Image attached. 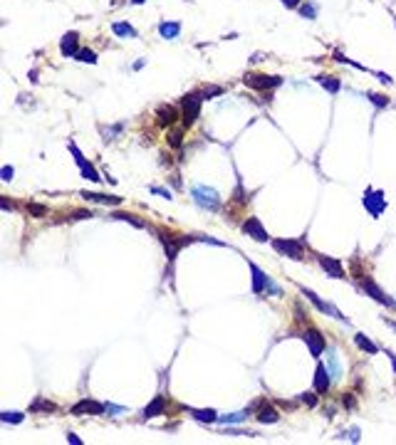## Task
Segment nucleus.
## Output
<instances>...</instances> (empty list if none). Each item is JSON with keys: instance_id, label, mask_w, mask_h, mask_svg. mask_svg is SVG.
Returning a JSON list of instances; mask_svg holds the SVG:
<instances>
[{"instance_id": "1", "label": "nucleus", "mask_w": 396, "mask_h": 445, "mask_svg": "<svg viewBox=\"0 0 396 445\" xmlns=\"http://www.w3.org/2000/svg\"><path fill=\"white\" fill-rule=\"evenodd\" d=\"M248 267H250V277H253V294L255 297H265V294H272V297H283V287L275 285L272 279L253 262L248 260Z\"/></svg>"}, {"instance_id": "2", "label": "nucleus", "mask_w": 396, "mask_h": 445, "mask_svg": "<svg viewBox=\"0 0 396 445\" xmlns=\"http://www.w3.org/2000/svg\"><path fill=\"white\" fill-rule=\"evenodd\" d=\"M191 198H193V203L201 206L203 210H211V213L221 210V195H218V191L211 188V186H201V183H196V186L191 188Z\"/></svg>"}, {"instance_id": "3", "label": "nucleus", "mask_w": 396, "mask_h": 445, "mask_svg": "<svg viewBox=\"0 0 396 445\" xmlns=\"http://www.w3.org/2000/svg\"><path fill=\"white\" fill-rule=\"evenodd\" d=\"M272 250L280 252L283 257H290V260H297L302 262L305 260V240H292V237H275L270 240Z\"/></svg>"}, {"instance_id": "4", "label": "nucleus", "mask_w": 396, "mask_h": 445, "mask_svg": "<svg viewBox=\"0 0 396 445\" xmlns=\"http://www.w3.org/2000/svg\"><path fill=\"white\" fill-rule=\"evenodd\" d=\"M243 82L250 89H258V92H270L275 87L283 84V77H272V74H263V72H245L243 74Z\"/></svg>"}, {"instance_id": "5", "label": "nucleus", "mask_w": 396, "mask_h": 445, "mask_svg": "<svg viewBox=\"0 0 396 445\" xmlns=\"http://www.w3.org/2000/svg\"><path fill=\"white\" fill-rule=\"evenodd\" d=\"M201 102H203L201 92H196V94H186V97L181 99V116H184V129H188V126L196 124L198 114H201Z\"/></svg>"}, {"instance_id": "6", "label": "nucleus", "mask_w": 396, "mask_h": 445, "mask_svg": "<svg viewBox=\"0 0 396 445\" xmlns=\"http://www.w3.org/2000/svg\"><path fill=\"white\" fill-rule=\"evenodd\" d=\"M67 149H70V153L74 156V164L80 166V173H82V178H85V181H92V183H102V176H99V171L92 166L89 161H87L85 153L77 149V144H74V141H70V144H67Z\"/></svg>"}, {"instance_id": "7", "label": "nucleus", "mask_w": 396, "mask_h": 445, "mask_svg": "<svg viewBox=\"0 0 396 445\" xmlns=\"http://www.w3.org/2000/svg\"><path fill=\"white\" fill-rule=\"evenodd\" d=\"M300 292L305 294V297L310 299L312 305L317 307V312H322V314H327V317H334V319H340V321H344V324H349V319H347V317L342 314L337 307L329 305V302H325V299H322V297H320L317 292H312V290H307V287H300Z\"/></svg>"}, {"instance_id": "8", "label": "nucleus", "mask_w": 396, "mask_h": 445, "mask_svg": "<svg viewBox=\"0 0 396 445\" xmlns=\"http://www.w3.org/2000/svg\"><path fill=\"white\" fill-rule=\"evenodd\" d=\"M300 339L307 344V349H310V354L314 356V359H320L322 354H325V349H327V341H325V336H322V332L320 329H314V327H307L305 332L300 334Z\"/></svg>"}, {"instance_id": "9", "label": "nucleus", "mask_w": 396, "mask_h": 445, "mask_svg": "<svg viewBox=\"0 0 396 445\" xmlns=\"http://www.w3.org/2000/svg\"><path fill=\"white\" fill-rule=\"evenodd\" d=\"M359 290H362V292H367L369 297H371L374 302H379V305L389 307V309L394 307V299H389V297H386V292H384L382 287H379V285H377L371 277H367V275H364V277H359Z\"/></svg>"}, {"instance_id": "10", "label": "nucleus", "mask_w": 396, "mask_h": 445, "mask_svg": "<svg viewBox=\"0 0 396 445\" xmlns=\"http://www.w3.org/2000/svg\"><path fill=\"white\" fill-rule=\"evenodd\" d=\"M364 208L371 218H379L384 210H386V200H384V191H374V188H367L364 191Z\"/></svg>"}, {"instance_id": "11", "label": "nucleus", "mask_w": 396, "mask_h": 445, "mask_svg": "<svg viewBox=\"0 0 396 445\" xmlns=\"http://www.w3.org/2000/svg\"><path fill=\"white\" fill-rule=\"evenodd\" d=\"M241 230H243V235L253 237L258 242H270V235H268V230H265V225L260 222V218H245Z\"/></svg>"}, {"instance_id": "12", "label": "nucleus", "mask_w": 396, "mask_h": 445, "mask_svg": "<svg viewBox=\"0 0 396 445\" xmlns=\"http://www.w3.org/2000/svg\"><path fill=\"white\" fill-rule=\"evenodd\" d=\"M317 257V262H320V267L327 272V277L332 279H347V272H344V267H342V262L337 260V257H329V255H314Z\"/></svg>"}, {"instance_id": "13", "label": "nucleus", "mask_w": 396, "mask_h": 445, "mask_svg": "<svg viewBox=\"0 0 396 445\" xmlns=\"http://www.w3.org/2000/svg\"><path fill=\"white\" fill-rule=\"evenodd\" d=\"M70 413L72 416H102V413H107V408H104V403H99L94 398H82L80 403L72 406Z\"/></svg>"}, {"instance_id": "14", "label": "nucleus", "mask_w": 396, "mask_h": 445, "mask_svg": "<svg viewBox=\"0 0 396 445\" xmlns=\"http://www.w3.org/2000/svg\"><path fill=\"white\" fill-rule=\"evenodd\" d=\"M80 50H82V47H80V32H74V30L65 32L62 40H60V52L65 57H77Z\"/></svg>"}, {"instance_id": "15", "label": "nucleus", "mask_w": 396, "mask_h": 445, "mask_svg": "<svg viewBox=\"0 0 396 445\" xmlns=\"http://www.w3.org/2000/svg\"><path fill=\"white\" fill-rule=\"evenodd\" d=\"M325 354H327V371H329V376H332V381H340L342 374H344L340 351H337L334 347H329V349H325Z\"/></svg>"}, {"instance_id": "16", "label": "nucleus", "mask_w": 396, "mask_h": 445, "mask_svg": "<svg viewBox=\"0 0 396 445\" xmlns=\"http://www.w3.org/2000/svg\"><path fill=\"white\" fill-rule=\"evenodd\" d=\"M329 383H332V376L327 371L325 361H317V369H314V378H312V386L317 393H327L329 391Z\"/></svg>"}, {"instance_id": "17", "label": "nucleus", "mask_w": 396, "mask_h": 445, "mask_svg": "<svg viewBox=\"0 0 396 445\" xmlns=\"http://www.w3.org/2000/svg\"><path fill=\"white\" fill-rule=\"evenodd\" d=\"M156 122L161 126H171L179 122V109L173 104H159L156 107Z\"/></svg>"}, {"instance_id": "18", "label": "nucleus", "mask_w": 396, "mask_h": 445, "mask_svg": "<svg viewBox=\"0 0 396 445\" xmlns=\"http://www.w3.org/2000/svg\"><path fill=\"white\" fill-rule=\"evenodd\" d=\"M80 198H85L89 203H99V206H122V200H124V198H119V195L89 193V191H80Z\"/></svg>"}, {"instance_id": "19", "label": "nucleus", "mask_w": 396, "mask_h": 445, "mask_svg": "<svg viewBox=\"0 0 396 445\" xmlns=\"http://www.w3.org/2000/svg\"><path fill=\"white\" fill-rule=\"evenodd\" d=\"M164 411H166V396L164 393H159V396H154L151 398V403L144 408V420H151V418L156 416H164Z\"/></svg>"}, {"instance_id": "20", "label": "nucleus", "mask_w": 396, "mask_h": 445, "mask_svg": "<svg viewBox=\"0 0 396 445\" xmlns=\"http://www.w3.org/2000/svg\"><path fill=\"white\" fill-rule=\"evenodd\" d=\"M258 423H265V426H270V423H278L280 420V413H278V408H272L270 403H260L258 406Z\"/></svg>"}, {"instance_id": "21", "label": "nucleus", "mask_w": 396, "mask_h": 445, "mask_svg": "<svg viewBox=\"0 0 396 445\" xmlns=\"http://www.w3.org/2000/svg\"><path fill=\"white\" fill-rule=\"evenodd\" d=\"M159 35H161L164 40H176V37L181 35V23H179V20H164V23L159 25Z\"/></svg>"}, {"instance_id": "22", "label": "nucleus", "mask_w": 396, "mask_h": 445, "mask_svg": "<svg viewBox=\"0 0 396 445\" xmlns=\"http://www.w3.org/2000/svg\"><path fill=\"white\" fill-rule=\"evenodd\" d=\"M354 344H357V349H362L364 354H379V351H382V347H379L377 341H371L367 334H362V332L354 334Z\"/></svg>"}, {"instance_id": "23", "label": "nucleus", "mask_w": 396, "mask_h": 445, "mask_svg": "<svg viewBox=\"0 0 396 445\" xmlns=\"http://www.w3.org/2000/svg\"><path fill=\"white\" fill-rule=\"evenodd\" d=\"M314 82L322 84L329 94H337V92L342 89V82L337 79V77H332V74H317V77H314Z\"/></svg>"}, {"instance_id": "24", "label": "nucleus", "mask_w": 396, "mask_h": 445, "mask_svg": "<svg viewBox=\"0 0 396 445\" xmlns=\"http://www.w3.org/2000/svg\"><path fill=\"white\" fill-rule=\"evenodd\" d=\"M112 32L116 37H136V35H139V30L131 28L127 20H116V23H112Z\"/></svg>"}, {"instance_id": "25", "label": "nucleus", "mask_w": 396, "mask_h": 445, "mask_svg": "<svg viewBox=\"0 0 396 445\" xmlns=\"http://www.w3.org/2000/svg\"><path fill=\"white\" fill-rule=\"evenodd\" d=\"M191 416L196 418V420H201V423H206V426H211V423H218V413L215 411H211V408H191Z\"/></svg>"}, {"instance_id": "26", "label": "nucleus", "mask_w": 396, "mask_h": 445, "mask_svg": "<svg viewBox=\"0 0 396 445\" xmlns=\"http://www.w3.org/2000/svg\"><path fill=\"white\" fill-rule=\"evenodd\" d=\"M112 218L114 220H124V222H129V225H134V228H146V222H144L142 218H136V215H131V213H124V210H114Z\"/></svg>"}, {"instance_id": "27", "label": "nucleus", "mask_w": 396, "mask_h": 445, "mask_svg": "<svg viewBox=\"0 0 396 445\" xmlns=\"http://www.w3.org/2000/svg\"><path fill=\"white\" fill-rule=\"evenodd\" d=\"M248 408L245 411H238V413H226V416H218V423L221 426H233V423H243V420H248Z\"/></svg>"}, {"instance_id": "28", "label": "nucleus", "mask_w": 396, "mask_h": 445, "mask_svg": "<svg viewBox=\"0 0 396 445\" xmlns=\"http://www.w3.org/2000/svg\"><path fill=\"white\" fill-rule=\"evenodd\" d=\"M30 411H40V413H55L57 406L50 403V401H45V398H35V401L30 403Z\"/></svg>"}, {"instance_id": "29", "label": "nucleus", "mask_w": 396, "mask_h": 445, "mask_svg": "<svg viewBox=\"0 0 396 445\" xmlns=\"http://www.w3.org/2000/svg\"><path fill=\"white\" fill-rule=\"evenodd\" d=\"M0 420L8 423V426H15V423H23V420H25V413H20V411H3V413H0Z\"/></svg>"}, {"instance_id": "30", "label": "nucleus", "mask_w": 396, "mask_h": 445, "mask_svg": "<svg viewBox=\"0 0 396 445\" xmlns=\"http://www.w3.org/2000/svg\"><path fill=\"white\" fill-rule=\"evenodd\" d=\"M367 99L377 107V109H386V107L391 104V99L386 97V94H377V92H367Z\"/></svg>"}, {"instance_id": "31", "label": "nucleus", "mask_w": 396, "mask_h": 445, "mask_svg": "<svg viewBox=\"0 0 396 445\" xmlns=\"http://www.w3.org/2000/svg\"><path fill=\"white\" fill-rule=\"evenodd\" d=\"M297 13L302 15V17H307V20H314L317 13H320V8H317L314 3H302V5L297 8Z\"/></svg>"}, {"instance_id": "32", "label": "nucleus", "mask_w": 396, "mask_h": 445, "mask_svg": "<svg viewBox=\"0 0 396 445\" xmlns=\"http://www.w3.org/2000/svg\"><path fill=\"white\" fill-rule=\"evenodd\" d=\"M97 52L94 50H89V47H82L80 52H77V62H87V65H97Z\"/></svg>"}, {"instance_id": "33", "label": "nucleus", "mask_w": 396, "mask_h": 445, "mask_svg": "<svg viewBox=\"0 0 396 445\" xmlns=\"http://www.w3.org/2000/svg\"><path fill=\"white\" fill-rule=\"evenodd\" d=\"M226 89L223 87H218V84H206L203 89H201V97L203 99H213V97H221Z\"/></svg>"}, {"instance_id": "34", "label": "nucleus", "mask_w": 396, "mask_h": 445, "mask_svg": "<svg viewBox=\"0 0 396 445\" xmlns=\"http://www.w3.org/2000/svg\"><path fill=\"white\" fill-rule=\"evenodd\" d=\"M184 131H186V129H171V131H169V146L179 149V146H181V141H184Z\"/></svg>"}, {"instance_id": "35", "label": "nucleus", "mask_w": 396, "mask_h": 445, "mask_svg": "<svg viewBox=\"0 0 396 445\" xmlns=\"http://www.w3.org/2000/svg\"><path fill=\"white\" fill-rule=\"evenodd\" d=\"M25 208H28V213L32 215V218H45V215H47V208L40 206V203H28Z\"/></svg>"}, {"instance_id": "36", "label": "nucleus", "mask_w": 396, "mask_h": 445, "mask_svg": "<svg viewBox=\"0 0 396 445\" xmlns=\"http://www.w3.org/2000/svg\"><path fill=\"white\" fill-rule=\"evenodd\" d=\"M122 129H124V124H114V126H102V131H104V141L109 144V141L114 139V134H122Z\"/></svg>"}, {"instance_id": "37", "label": "nucleus", "mask_w": 396, "mask_h": 445, "mask_svg": "<svg viewBox=\"0 0 396 445\" xmlns=\"http://www.w3.org/2000/svg\"><path fill=\"white\" fill-rule=\"evenodd\" d=\"M334 62H342V65H349V67H357V70H364L359 62H354V59H349V57H344L342 52H334Z\"/></svg>"}, {"instance_id": "38", "label": "nucleus", "mask_w": 396, "mask_h": 445, "mask_svg": "<svg viewBox=\"0 0 396 445\" xmlns=\"http://www.w3.org/2000/svg\"><path fill=\"white\" fill-rule=\"evenodd\" d=\"M245 191H243V181L238 178V186H235V193H233V203H245Z\"/></svg>"}, {"instance_id": "39", "label": "nucleus", "mask_w": 396, "mask_h": 445, "mask_svg": "<svg viewBox=\"0 0 396 445\" xmlns=\"http://www.w3.org/2000/svg\"><path fill=\"white\" fill-rule=\"evenodd\" d=\"M342 438H344V440H352V443H359V440H362V431H359V428H349Z\"/></svg>"}, {"instance_id": "40", "label": "nucleus", "mask_w": 396, "mask_h": 445, "mask_svg": "<svg viewBox=\"0 0 396 445\" xmlns=\"http://www.w3.org/2000/svg\"><path fill=\"white\" fill-rule=\"evenodd\" d=\"M104 408H107V413H112V416H119V413H127L129 411L127 406H116V403H104Z\"/></svg>"}, {"instance_id": "41", "label": "nucleus", "mask_w": 396, "mask_h": 445, "mask_svg": "<svg viewBox=\"0 0 396 445\" xmlns=\"http://www.w3.org/2000/svg\"><path fill=\"white\" fill-rule=\"evenodd\" d=\"M302 401L310 406V408H314V406H317V396H314V393H302Z\"/></svg>"}, {"instance_id": "42", "label": "nucleus", "mask_w": 396, "mask_h": 445, "mask_svg": "<svg viewBox=\"0 0 396 445\" xmlns=\"http://www.w3.org/2000/svg\"><path fill=\"white\" fill-rule=\"evenodd\" d=\"M226 433L228 435H248V438L255 435V433H250V431H238V428H226Z\"/></svg>"}, {"instance_id": "43", "label": "nucleus", "mask_w": 396, "mask_h": 445, "mask_svg": "<svg viewBox=\"0 0 396 445\" xmlns=\"http://www.w3.org/2000/svg\"><path fill=\"white\" fill-rule=\"evenodd\" d=\"M283 5L287 10H297V8L302 5V0H283Z\"/></svg>"}, {"instance_id": "44", "label": "nucleus", "mask_w": 396, "mask_h": 445, "mask_svg": "<svg viewBox=\"0 0 396 445\" xmlns=\"http://www.w3.org/2000/svg\"><path fill=\"white\" fill-rule=\"evenodd\" d=\"M374 74H377V79H379V82H382V84H386V87L391 84V77H389L386 72H374Z\"/></svg>"}, {"instance_id": "45", "label": "nucleus", "mask_w": 396, "mask_h": 445, "mask_svg": "<svg viewBox=\"0 0 396 445\" xmlns=\"http://www.w3.org/2000/svg\"><path fill=\"white\" fill-rule=\"evenodd\" d=\"M3 181H13V166H3Z\"/></svg>"}, {"instance_id": "46", "label": "nucleus", "mask_w": 396, "mask_h": 445, "mask_svg": "<svg viewBox=\"0 0 396 445\" xmlns=\"http://www.w3.org/2000/svg\"><path fill=\"white\" fill-rule=\"evenodd\" d=\"M67 443H72V445H82V438H77L74 433H67Z\"/></svg>"}, {"instance_id": "47", "label": "nucleus", "mask_w": 396, "mask_h": 445, "mask_svg": "<svg viewBox=\"0 0 396 445\" xmlns=\"http://www.w3.org/2000/svg\"><path fill=\"white\" fill-rule=\"evenodd\" d=\"M151 193H159V195H164V198H171L169 191H164V188H159V186H151Z\"/></svg>"}, {"instance_id": "48", "label": "nucleus", "mask_w": 396, "mask_h": 445, "mask_svg": "<svg viewBox=\"0 0 396 445\" xmlns=\"http://www.w3.org/2000/svg\"><path fill=\"white\" fill-rule=\"evenodd\" d=\"M344 406H347V408H354V398H352V393H347V398H344Z\"/></svg>"}, {"instance_id": "49", "label": "nucleus", "mask_w": 396, "mask_h": 445, "mask_svg": "<svg viewBox=\"0 0 396 445\" xmlns=\"http://www.w3.org/2000/svg\"><path fill=\"white\" fill-rule=\"evenodd\" d=\"M386 356L391 359V366H394V371H396V354H391V351H386Z\"/></svg>"}, {"instance_id": "50", "label": "nucleus", "mask_w": 396, "mask_h": 445, "mask_svg": "<svg viewBox=\"0 0 396 445\" xmlns=\"http://www.w3.org/2000/svg\"><path fill=\"white\" fill-rule=\"evenodd\" d=\"M386 324H389V327H391V329H394V332H396V321H391V319H386Z\"/></svg>"}, {"instance_id": "51", "label": "nucleus", "mask_w": 396, "mask_h": 445, "mask_svg": "<svg viewBox=\"0 0 396 445\" xmlns=\"http://www.w3.org/2000/svg\"><path fill=\"white\" fill-rule=\"evenodd\" d=\"M131 3H134V5H144L146 0H131Z\"/></svg>"}, {"instance_id": "52", "label": "nucleus", "mask_w": 396, "mask_h": 445, "mask_svg": "<svg viewBox=\"0 0 396 445\" xmlns=\"http://www.w3.org/2000/svg\"><path fill=\"white\" fill-rule=\"evenodd\" d=\"M391 309H396V299H394V307H391Z\"/></svg>"}, {"instance_id": "53", "label": "nucleus", "mask_w": 396, "mask_h": 445, "mask_svg": "<svg viewBox=\"0 0 396 445\" xmlns=\"http://www.w3.org/2000/svg\"><path fill=\"white\" fill-rule=\"evenodd\" d=\"M394 28H396V17H394Z\"/></svg>"}]
</instances>
